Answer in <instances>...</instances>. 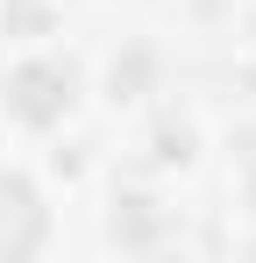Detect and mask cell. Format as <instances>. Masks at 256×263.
<instances>
[{
  "label": "cell",
  "instance_id": "7a4b0ae2",
  "mask_svg": "<svg viewBox=\"0 0 256 263\" xmlns=\"http://www.w3.org/2000/svg\"><path fill=\"white\" fill-rule=\"evenodd\" d=\"M43 206H50V199H43L36 178L22 171V164H0V249H7V256H14V249H36L29 235H14V214H43Z\"/></svg>",
  "mask_w": 256,
  "mask_h": 263
},
{
  "label": "cell",
  "instance_id": "6da1fadb",
  "mask_svg": "<svg viewBox=\"0 0 256 263\" xmlns=\"http://www.w3.org/2000/svg\"><path fill=\"white\" fill-rule=\"evenodd\" d=\"M79 107V71L57 43H22L0 71V114L14 121L22 135H50L71 121Z\"/></svg>",
  "mask_w": 256,
  "mask_h": 263
}]
</instances>
